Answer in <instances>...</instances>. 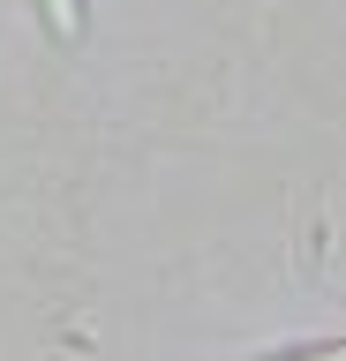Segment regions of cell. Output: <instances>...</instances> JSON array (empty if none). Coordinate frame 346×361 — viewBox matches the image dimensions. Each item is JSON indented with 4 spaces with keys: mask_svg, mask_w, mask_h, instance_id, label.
<instances>
[{
    "mask_svg": "<svg viewBox=\"0 0 346 361\" xmlns=\"http://www.w3.org/2000/svg\"><path fill=\"white\" fill-rule=\"evenodd\" d=\"M30 16H38V30H46L53 45H83V30H91V0H30Z\"/></svg>",
    "mask_w": 346,
    "mask_h": 361,
    "instance_id": "1",
    "label": "cell"
},
{
    "mask_svg": "<svg viewBox=\"0 0 346 361\" xmlns=\"http://www.w3.org/2000/svg\"><path fill=\"white\" fill-rule=\"evenodd\" d=\"M271 361H346V338H331V346H301V354H271Z\"/></svg>",
    "mask_w": 346,
    "mask_h": 361,
    "instance_id": "2",
    "label": "cell"
}]
</instances>
